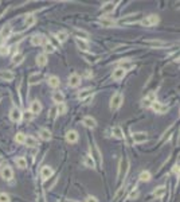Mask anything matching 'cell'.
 I'll return each instance as SVG.
<instances>
[{"instance_id": "2", "label": "cell", "mask_w": 180, "mask_h": 202, "mask_svg": "<svg viewBox=\"0 0 180 202\" xmlns=\"http://www.w3.org/2000/svg\"><path fill=\"white\" fill-rule=\"evenodd\" d=\"M122 104V94L121 93H114L110 99V109L112 110H116L121 107Z\"/></svg>"}, {"instance_id": "47", "label": "cell", "mask_w": 180, "mask_h": 202, "mask_svg": "<svg viewBox=\"0 0 180 202\" xmlns=\"http://www.w3.org/2000/svg\"><path fill=\"white\" fill-rule=\"evenodd\" d=\"M24 119H26L27 121H30V120L32 119V114H31V113H26V114H24Z\"/></svg>"}, {"instance_id": "24", "label": "cell", "mask_w": 180, "mask_h": 202, "mask_svg": "<svg viewBox=\"0 0 180 202\" xmlns=\"http://www.w3.org/2000/svg\"><path fill=\"white\" fill-rule=\"evenodd\" d=\"M24 144H27L28 147H38V146H39L38 140H36L35 137H32V136H26Z\"/></svg>"}, {"instance_id": "11", "label": "cell", "mask_w": 180, "mask_h": 202, "mask_svg": "<svg viewBox=\"0 0 180 202\" xmlns=\"http://www.w3.org/2000/svg\"><path fill=\"white\" fill-rule=\"evenodd\" d=\"M9 117L13 123H18V121L22 120V112L18 109V108H12L11 112H9Z\"/></svg>"}, {"instance_id": "7", "label": "cell", "mask_w": 180, "mask_h": 202, "mask_svg": "<svg viewBox=\"0 0 180 202\" xmlns=\"http://www.w3.org/2000/svg\"><path fill=\"white\" fill-rule=\"evenodd\" d=\"M152 109H153L156 113H160V114L168 112V107L167 105H163V104L159 103V101H155V103L152 104Z\"/></svg>"}, {"instance_id": "3", "label": "cell", "mask_w": 180, "mask_h": 202, "mask_svg": "<svg viewBox=\"0 0 180 202\" xmlns=\"http://www.w3.org/2000/svg\"><path fill=\"white\" fill-rule=\"evenodd\" d=\"M159 16L157 15H148V16H145L144 19L141 20V24L144 26V27H151V26H155V24H157L159 23Z\"/></svg>"}, {"instance_id": "44", "label": "cell", "mask_w": 180, "mask_h": 202, "mask_svg": "<svg viewBox=\"0 0 180 202\" xmlns=\"http://www.w3.org/2000/svg\"><path fill=\"white\" fill-rule=\"evenodd\" d=\"M138 197V191L137 190H133V191H132V193L130 194H129V200H134V198H137Z\"/></svg>"}, {"instance_id": "12", "label": "cell", "mask_w": 180, "mask_h": 202, "mask_svg": "<svg viewBox=\"0 0 180 202\" xmlns=\"http://www.w3.org/2000/svg\"><path fill=\"white\" fill-rule=\"evenodd\" d=\"M82 124L85 127H87V128H91V129H94V128L97 127V121L93 119V117H90V116H86V117H83L82 119Z\"/></svg>"}, {"instance_id": "27", "label": "cell", "mask_w": 180, "mask_h": 202, "mask_svg": "<svg viewBox=\"0 0 180 202\" xmlns=\"http://www.w3.org/2000/svg\"><path fill=\"white\" fill-rule=\"evenodd\" d=\"M63 100H64V96H63L62 92H54L53 93V101L54 103L61 104V103H63Z\"/></svg>"}, {"instance_id": "17", "label": "cell", "mask_w": 180, "mask_h": 202, "mask_svg": "<svg viewBox=\"0 0 180 202\" xmlns=\"http://www.w3.org/2000/svg\"><path fill=\"white\" fill-rule=\"evenodd\" d=\"M66 140L69 141V143H75L78 140V132L77 131H69V132L66 133Z\"/></svg>"}, {"instance_id": "34", "label": "cell", "mask_w": 180, "mask_h": 202, "mask_svg": "<svg viewBox=\"0 0 180 202\" xmlns=\"http://www.w3.org/2000/svg\"><path fill=\"white\" fill-rule=\"evenodd\" d=\"M42 78H43V76L42 74H32L31 77H30V84L31 85H34V84H36V82H39V81H42Z\"/></svg>"}, {"instance_id": "51", "label": "cell", "mask_w": 180, "mask_h": 202, "mask_svg": "<svg viewBox=\"0 0 180 202\" xmlns=\"http://www.w3.org/2000/svg\"><path fill=\"white\" fill-rule=\"evenodd\" d=\"M0 100H2V96H0Z\"/></svg>"}, {"instance_id": "50", "label": "cell", "mask_w": 180, "mask_h": 202, "mask_svg": "<svg viewBox=\"0 0 180 202\" xmlns=\"http://www.w3.org/2000/svg\"><path fill=\"white\" fill-rule=\"evenodd\" d=\"M2 162H3V159H2V156H0V164H2Z\"/></svg>"}, {"instance_id": "42", "label": "cell", "mask_w": 180, "mask_h": 202, "mask_svg": "<svg viewBox=\"0 0 180 202\" xmlns=\"http://www.w3.org/2000/svg\"><path fill=\"white\" fill-rule=\"evenodd\" d=\"M8 53H9V47L8 46H2V47H0V54H2V55H7Z\"/></svg>"}, {"instance_id": "32", "label": "cell", "mask_w": 180, "mask_h": 202, "mask_svg": "<svg viewBox=\"0 0 180 202\" xmlns=\"http://www.w3.org/2000/svg\"><path fill=\"white\" fill-rule=\"evenodd\" d=\"M23 59H24V55H23V54H20V53H18V54H15V55H13L12 63H13V65H19V63L23 62Z\"/></svg>"}, {"instance_id": "40", "label": "cell", "mask_w": 180, "mask_h": 202, "mask_svg": "<svg viewBox=\"0 0 180 202\" xmlns=\"http://www.w3.org/2000/svg\"><path fill=\"white\" fill-rule=\"evenodd\" d=\"M43 47H45V51H46V53H49V54H51V53L55 51V47H54L50 42H46L45 45H43Z\"/></svg>"}, {"instance_id": "36", "label": "cell", "mask_w": 180, "mask_h": 202, "mask_svg": "<svg viewBox=\"0 0 180 202\" xmlns=\"http://www.w3.org/2000/svg\"><path fill=\"white\" fill-rule=\"evenodd\" d=\"M83 163H85V166H86V167H91V168L96 166V162L91 159V156H85L83 158Z\"/></svg>"}, {"instance_id": "4", "label": "cell", "mask_w": 180, "mask_h": 202, "mask_svg": "<svg viewBox=\"0 0 180 202\" xmlns=\"http://www.w3.org/2000/svg\"><path fill=\"white\" fill-rule=\"evenodd\" d=\"M155 101H156V93L155 92H149L147 96L144 97V100H142V107H145V108L152 107V104H153Z\"/></svg>"}, {"instance_id": "6", "label": "cell", "mask_w": 180, "mask_h": 202, "mask_svg": "<svg viewBox=\"0 0 180 202\" xmlns=\"http://www.w3.org/2000/svg\"><path fill=\"white\" fill-rule=\"evenodd\" d=\"M0 175H2V178L4 181H11L12 177H13V173H12V168L9 166H4L2 168V171H0Z\"/></svg>"}, {"instance_id": "21", "label": "cell", "mask_w": 180, "mask_h": 202, "mask_svg": "<svg viewBox=\"0 0 180 202\" xmlns=\"http://www.w3.org/2000/svg\"><path fill=\"white\" fill-rule=\"evenodd\" d=\"M47 84H49V86H51V88H58L61 81H59L58 77L51 76V77H49V80H47Z\"/></svg>"}, {"instance_id": "29", "label": "cell", "mask_w": 180, "mask_h": 202, "mask_svg": "<svg viewBox=\"0 0 180 202\" xmlns=\"http://www.w3.org/2000/svg\"><path fill=\"white\" fill-rule=\"evenodd\" d=\"M15 163H16V166H18L19 168H26L27 167V160H26V158H23V156L16 158Z\"/></svg>"}, {"instance_id": "30", "label": "cell", "mask_w": 180, "mask_h": 202, "mask_svg": "<svg viewBox=\"0 0 180 202\" xmlns=\"http://www.w3.org/2000/svg\"><path fill=\"white\" fill-rule=\"evenodd\" d=\"M153 195L156 198H163L165 195V187L160 186V187H156V190L153 191Z\"/></svg>"}, {"instance_id": "22", "label": "cell", "mask_w": 180, "mask_h": 202, "mask_svg": "<svg viewBox=\"0 0 180 202\" xmlns=\"http://www.w3.org/2000/svg\"><path fill=\"white\" fill-rule=\"evenodd\" d=\"M36 65L40 66V67L47 65V55L46 54H39V55L36 57Z\"/></svg>"}, {"instance_id": "26", "label": "cell", "mask_w": 180, "mask_h": 202, "mask_svg": "<svg viewBox=\"0 0 180 202\" xmlns=\"http://www.w3.org/2000/svg\"><path fill=\"white\" fill-rule=\"evenodd\" d=\"M39 135L43 140H46V141L51 140V132H50L49 129H46V128H42V129L39 131Z\"/></svg>"}, {"instance_id": "46", "label": "cell", "mask_w": 180, "mask_h": 202, "mask_svg": "<svg viewBox=\"0 0 180 202\" xmlns=\"http://www.w3.org/2000/svg\"><path fill=\"white\" fill-rule=\"evenodd\" d=\"M174 173L179 177V164H175V166H174Z\"/></svg>"}, {"instance_id": "31", "label": "cell", "mask_w": 180, "mask_h": 202, "mask_svg": "<svg viewBox=\"0 0 180 202\" xmlns=\"http://www.w3.org/2000/svg\"><path fill=\"white\" fill-rule=\"evenodd\" d=\"M67 38H69V34H67L66 31H58L57 32V39H58L61 43L66 42Z\"/></svg>"}, {"instance_id": "38", "label": "cell", "mask_w": 180, "mask_h": 202, "mask_svg": "<svg viewBox=\"0 0 180 202\" xmlns=\"http://www.w3.org/2000/svg\"><path fill=\"white\" fill-rule=\"evenodd\" d=\"M13 73H11V72H8V70H6V72H3L2 73V78L3 80H6V81H12L13 80Z\"/></svg>"}, {"instance_id": "1", "label": "cell", "mask_w": 180, "mask_h": 202, "mask_svg": "<svg viewBox=\"0 0 180 202\" xmlns=\"http://www.w3.org/2000/svg\"><path fill=\"white\" fill-rule=\"evenodd\" d=\"M128 170H129V162H128V159H121L120 166H118V174H117L118 179H122V178L127 177Z\"/></svg>"}, {"instance_id": "15", "label": "cell", "mask_w": 180, "mask_h": 202, "mask_svg": "<svg viewBox=\"0 0 180 202\" xmlns=\"http://www.w3.org/2000/svg\"><path fill=\"white\" fill-rule=\"evenodd\" d=\"M112 135H113L116 139H124V131H122V128L118 127V125L112 128Z\"/></svg>"}, {"instance_id": "16", "label": "cell", "mask_w": 180, "mask_h": 202, "mask_svg": "<svg viewBox=\"0 0 180 202\" xmlns=\"http://www.w3.org/2000/svg\"><path fill=\"white\" fill-rule=\"evenodd\" d=\"M91 159H96L100 164H102V158H101V152L100 150H98L97 146H93V154H91Z\"/></svg>"}, {"instance_id": "37", "label": "cell", "mask_w": 180, "mask_h": 202, "mask_svg": "<svg viewBox=\"0 0 180 202\" xmlns=\"http://www.w3.org/2000/svg\"><path fill=\"white\" fill-rule=\"evenodd\" d=\"M24 140H26V135H24V133L19 132V133H16V135H15V141H16V143H19V144H24Z\"/></svg>"}, {"instance_id": "9", "label": "cell", "mask_w": 180, "mask_h": 202, "mask_svg": "<svg viewBox=\"0 0 180 202\" xmlns=\"http://www.w3.org/2000/svg\"><path fill=\"white\" fill-rule=\"evenodd\" d=\"M40 110H42V104H40L38 100H34L31 103V105H30V113L38 114V113H40Z\"/></svg>"}, {"instance_id": "18", "label": "cell", "mask_w": 180, "mask_h": 202, "mask_svg": "<svg viewBox=\"0 0 180 202\" xmlns=\"http://www.w3.org/2000/svg\"><path fill=\"white\" fill-rule=\"evenodd\" d=\"M75 43H77V46L79 47L81 50H82V51H87V50H89V43H87L85 39L77 38V39H75Z\"/></svg>"}, {"instance_id": "45", "label": "cell", "mask_w": 180, "mask_h": 202, "mask_svg": "<svg viewBox=\"0 0 180 202\" xmlns=\"http://www.w3.org/2000/svg\"><path fill=\"white\" fill-rule=\"evenodd\" d=\"M85 202H98V200H97L96 197H87Z\"/></svg>"}, {"instance_id": "14", "label": "cell", "mask_w": 180, "mask_h": 202, "mask_svg": "<svg viewBox=\"0 0 180 202\" xmlns=\"http://www.w3.org/2000/svg\"><path fill=\"white\" fill-rule=\"evenodd\" d=\"M53 175V168L49 166H43L42 170H40V177H42L43 181H47L50 177Z\"/></svg>"}, {"instance_id": "49", "label": "cell", "mask_w": 180, "mask_h": 202, "mask_svg": "<svg viewBox=\"0 0 180 202\" xmlns=\"http://www.w3.org/2000/svg\"><path fill=\"white\" fill-rule=\"evenodd\" d=\"M86 77H91V73L90 72H86Z\"/></svg>"}, {"instance_id": "35", "label": "cell", "mask_w": 180, "mask_h": 202, "mask_svg": "<svg viewBox=\"0 0 180 202\" xmlns=\"http://www.w3.org/2000/svg\"><path fill=\"white\" fill-rule=\"evenodd\" d=\"M151 177H152V175H151L149 171H142L138 178H140L141 182H148V181H151Z\"/></svg>"}, {"instance_id": "19", "label": "cell", "mask_w": 180, "mask_h": 202, "mask_svg": "<svg viewBox=\"0 0 180 202\" xmlns=\"http://www.w3.org/2000/svg\"><path fill=\"white\" fill-rule=\"evenodd\" d=\"M36 23V18L34 15H27L26 19H24V26L27 28H30V27H32L34 24Z\"/></svg>"}, {"instance_id": "48", "label": "cell", "mask_w": 180, "mask_h": 202, "mask_svg": "<svg viewBox=\"0 0 180 202\" xmlns=\"http://www.w3.org/2000/svg\"><path fill=\"white\" fill-rule=\"evenodd\" d=\"M3 12H4V7H0V15H2Z\"/></svg>"}, {"instance_id": "10", "label": "cell", "mask_w": 180, "mask_h": 202, "mask_svg": "<svg viewBox=\"0 0 180 202\" xmlns=\"http://www.w3.org/2000/svg\"><path fill=\"white\" fill-rule=\"evenodd\" d=\"M132 137H133L134 143H145V141L148 140V136L145 132H136V133L132 135Z\"/></svg>"}, {"instance_id": "39", "label": "cell", "mask_w": 180, "mask_h": 202, "mask_svg": "<svg viewBox=\"0 0 180 202\" xmlns=\"http://www.w3.org/2000/svg\"><path fill=\"white\" fill-rule=\"evenodd\" d=\"M66 110H67V107L64 105L63 103H61L57 105V112H58V114H64L66 113Z\"/></svg>"}, {"instance_id": "20", "label": "cell", "mask_w": 180, "mask_h": 202, "mask_svg": "<svg viewBox=\"0 0 180 202\" xmlns=\"http://www.w3.org/2000/svg\"><path fill=\"white\" fill-rule=\"evenodd\" d=\"M113 9H114V3L113 2H108L101 7V11H102L104 13H109V12L113 11Z\"/></svg>"}, {"instance_id": "8", "label": "cell", "mask_w": 180, "mask_h": 202, "mask_svg": "<svg viewBox=\"0 0 180 202\" xmlns=\"http://www.w3.org/2000/svg\"><path fill=\"white\" fill-rule=\"evenodd\" d=\"M46 42H47V39H46L43 35H40V34H36V35H32V36H31V43H32L34 46L45 45Z\"/></svg>"}, {"instance_id": "23", "label": "cell", "mask_w": 180, "mask_h": 202, "mask_svg": "<svg viewBox=\"0 0 180 202\" xmlns=\"http://www.w3.org/2000/svg\"><path fill=\"white\" fill-rule=\"evenodd\" d=\"M91 94H93V90L91 89H83V90H81L79 93H78V99L79 100H86L87 97H90Z\"/></svg>"}, {"instance_id": "5", "label": "cell", "mask_w": 180, "mask_h": 202, "mask_svg": "<svg viewBox=\"0 0 180 202\" xmlns=\"http://www.w3.org/2000/svg\"><path fill=\"white\" fill-rule=\"evenodd\" d=\"M125 74H127V69H125V67H117V69L113 70L112 78H113L114 81H120L125 77Z\"/></svg>"}, {"instance_id": "52", "label": "cell", "mask_w": 180, "mask_h": 202, "mask_svg": "<svg viewBox=\"0 0 180 202\" xmlns=\"http://www.w3.org/2000/svg\"><path fill=\"white\" fill-rule=\"evenodd\" d=\"M61 202H63V201H61Z\"/></svg>"}, {"instance_id": "25", "label": "cell", "mask_w": 180, "mask_h": 202, "mask_svg": "<svg viewBox=\"0 0 180 202\" xmlns=\"http://www.w3.org/2000/svg\"><path fill=\"white\" fill-rule=\"evenodd\" d=\"M145 43L147 45H151L153 47H163V46H167V42H164V40H157V39H153V40H145Z\"/></svg>"}, {"instance_id": "13", "label": "cell", "mask_w": 180, "mask_h": 202, "mask_svg": "<svg viewBox=\"0 0 180 202\" xmlns=\"http://www.w3.org/2000/svg\"><path fill=\"white\" fill-rule=\"evenodd\" d=\"M81 85V77L78 74H71L69 77V86L71 88H77Z\"/></svg>"}, {"instance_id": "33", "label": "cell", "mask_w": 180, "mask_h": 202, "mask_svg": "<svg viewBox=\"0 0 180 202\" xmlns=\"http://www.w3.org/2000/svg\"><path fill=\"white\" fill-rule=\"evenodd\" d=\"M100 23H101L102 26H105V27H112V26L116 24V22H114V20L108 19V18H102V19H100Z\"/></svg>"}, {"instance_id": "28", "label": "cell", "mask_w": 180, "mask_h": 202, "mask_svg": "<svg viewBox=\"0 0 180 202\" xmlns=\"http://www.w3.org/2000/svg\"><path fill=\"white\" fill-rule=\"evenodd\" d=\"M11 32H12V28H11V26H6L2 30V32H0V35H2V38H3V39H8V38H9V35H11Z\"/></svg>"}, {"instance_id": "43", "label": "cell", "mask_w": 180, "mask_h": 202, "mask_svg": "<svg viewBox=\"0 0 180 202\" xmlns=\"http://www.w3.org/2000/svg\"><path fill=\"white\" fill-rule=\"evenodd\" d=\"M75 34H77V36H82V38H79V39H85V38H87V36H89V34H87V32H85V31H79V30H78V31H77Z\"/></svg>"}, {"instance_id": "41", "label": "cell", "mask_w": 180, "mask_h": 202, "mask_svg": "<svg viewBox=\"0 0 180 202\" xmlns=\"http://www.w3.org/2000/svg\"><path fill=\"white\" fill-rule=\"evenodd\" d=\"M0 202H11L9 195L6 194V193H0Z\"/></svg>"}]
</instances>
